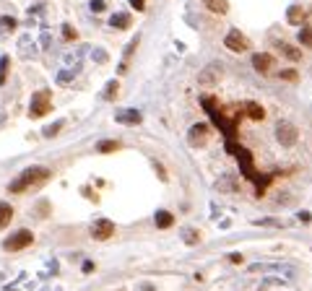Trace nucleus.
Wrapping results in <instances>:
<instances>
[{
  "mask_svg": "<svg viewBox=\"0 0 312 291\" xmlns=\"http://www.w3.org/2000/svg\"><path fill=\"white\" fill-rule=\"evenodd\" d=\"M50 177V169H44V167H32V169H26L24 174L18 177V180H13L11 185H8V190L11 192H24L29 185H39V182H44Z\"/></svg>",
  "mask_w": 312,
  "mask_h": 291,
  "instance_id": "nucleus-1",
  "label": "nucleus"
},
{
  "mask_svg": "<svg viewBox=\"0 0 312 291\" xmlns=\"http://www.w3.org/2000/svg\"><path fill=\"white\" fill-rule=\"evenodd\" d=\"M276 141L284 146V148H292L297 141H299V127L294 122H289V120H281L276 125Z\"/></svg>",
  "mask_w": 312,
  "mask_h": 291,
  "instance_id": "nucleus-2",
  "label": "nucleus"
},
{
  "mask_svg": "<svg viewBox=\"0 0 312 291\" xmlns=\"http://www.w3.org/2000/svg\"><path fill=\"white\" fill-rule=\"evenodd\" d=\"M32 242H34V234H32L29 229H18V232H13V234L3 242V250H6V252H18V250H26Z\"/></svg>",
  "mask_w": 312,
  "mask_h": 291,
  "instance_id": "nucleus-3",
  "label": "nucleus"
},
{
  "mask_svg": "<svg viewBox=\"0 0 312 291\" xmlns=\"http://www.w3.org/2000/svg\"><path fill=\"white\" fill-rule=\"evenodd\" d=\"M50 107H52V102H50V91H47V88H42V91H37V94L32 96L29 115H32V117H42V115H47V112H50Z\"/></svg>",
  "mask_w": 312,
  "mask_h": 291,
  "instance_id": "nucleus-4",
  "label": "nucleus"
},
{
  "mask_svg": "<svg viewBox=\"0 0 312 291\" xmlns=\"http://www.w3.org/2000/svg\"><path fill=\"white\" fill-rule=\"evenodd\" d=\"M221 76H224V65H221V62H211V65H206V68L198 73V83L200 86H213Z\"/></svg>",
  "mask_w": 312,
  "mask_h": 291,
  "instance_id": "nucleus-5",
  "label": "nucleus"
},
{
  "mask_svg": "<svg viewBox=\"0 0 312 291\" xmlns=\"http://www.w3.org/2000/svg\"><path fill=\"white\" fill-rule=\"evenodd\" d=\"M224 44H227V50H232V52H247V50H250L247 37H244L242 31H237V29H232V31L227 34Z\"/></svg>",
  "mask_w": 312,
  "mask_h": 291,
  "instance_id": "nucleus-6",
  "label": "nucleus"
},
{
  "mask_svg": "<svg viewBox=\"0 0 312 291\" xmlns=\"http://www.w3.org/2000/svg\"><path fill=\"white\" fill-rule=\"evenodd\" d=\"M112 234H115V223L109 221V218H99V221L91 223V237H94V239L104 242V239H109Z\"/></svg>",
  "mask_w": 312,
  "mask_h": 291,
  "instance_id": "nucleus-7",
  "label": "nucleus"
},
{
  "mask_svg": "<svg viewBox=\"0 0 312 291\" xmlns=\"http://www.w3.org/2000/svg\"><path fill=\"white\" fill-rule=\"evenodd\" d=\"M188 141H190V146H206V141H208V125L206 122L193 125L190 133H188Z\"/></svg>",
  "mask_w": 312,
  "mask_h": 291,
  "instance_id": "nucleus-8",
  "label": "nucleus"
},
{
  "mask_svg": "<svg viewBox=\"0 0 312 291\" xmlns=\"http://www.w3.org/2000/svg\"><path fill=\"white\" fill-rule=\"evenodd\" d=\"M253 68L258 71V73H271V68H273V55H268V52H258L255 57H253Z\"/></svg>",
  "mask_w": 312,
  "mask_h": 291,
  "instance_id": "nucleus-9",
  "label": "nucleus"
},
{
  "mask_svg": "<svg viewBox=\"0 0 312 291\" xmlns=\"http://www.w3.org/2000/svg\"><path fill=\"white\" fill-rule=\"evenodd\" d=\"M237 159H239V167H242V174H244V177H255V169H253V156H250V151L237 148Z\"/></svg>",
  "mask_w": 312,
  "mask_h": 291,
  "instance_id": "nucleus-10",
  "label": "nucleus"
},
{
  "mask_svg": "<svg viewBox=\"0 0 312 291\" xmlns=\"http://www.w3.org/2000/svg\"><path fill=\"white\" fill-rule=\"evenodd\" d=\"M115 120L122 125H141V112L138 109H122L115 115Z\"/></svg>",
  "mask_w": 312,
  "mask_h": 291,
  "instance_id": "nucleus-11",
  "label": "nucleus"
},
{
  "mask_svg": "<svg viewBox=\"0 0 312 291\" xmlns=\"http://www.w3.org/2000/svg\"><path fill=\"white\" fill-rule=\"evenodd\" d=\"M34 52H37V47H34L32 37H21V39H18V55H21V57H32Z\"/></svg>",
  "mask_w": 312,
  "mask_h": 291,
  "instance_id": "nucleus-12",
  "label": "nucleus"
},
{
  "mask_svg": "<svg viewBox=\"0 0 312 291\" xmlns=\"http://www.w3.org/2000/svg\"><path fill=\"white\" fill-rule=\"evenodd\" d=\"M153 223L159 229H169L172 223H174V216L169 213V211H156V216H153Z\"/></svg>",
  "mask_w": 312,
  "mask_h": 291,
  "instance_id": "nucleus-13",
  "label": "nucleus"
},
{
  "mask_svg": "<svg viewBox=\"0 0 312 291\" xmlns=\"http://www.w3.org/2000/svg\"><path fill=\"white\" fill-rule=\"evenodd\" d=\"M276 50L278 52H284L289 60H292V62H297V60H302V52L297 50V47H289V44H284V42H276Z\"/></svg>",
  "mask_w": 312,
  "mask_h": 291,
  "instance_id": "nucleus-14",
  "label": "nucleus"
},
{
  "mask_svg": "<svg viewBox=\"0 0 312 291\" xmlns=\"http://www.w3.org/2000/svg\"><path fill=\"white\" fill-rule=\"evenodd\" d=\"M203 3H206L208 11H213V13H219V16H224V13L229 11V3H227V0H203Z\"/></svg>",
  "mask_w": 312,
  "mask_h": 291,
  "instance_id": "nucleus-15",
  "label": "nucleus"
},
{
  "mask_svg": "<svg viewBox=\"0 0 312 291\" xmlns=\"http://www.w3.org/2000/svg\"><path fill=\"white\" fill-rule=\"evenodd\" d=\"M244 112H247V117H250V120H258V122H260V120L265 117V109H263L260 104H255V102L244 104Z\"/></svg>",
  "mask_w": 312,
  "mask_h": 291,
  "instance_id": "nucleus-16",
  "label": "nucleus"
},
{
  "mask_svg": "<svg viewBox=\"0 0 312 291\" xmlns=\"http://www.w3.org/2000/svg\"><path fill=\"white\" fill-rule=\"evenodd\" d=\"M11 218H13V208H11V203H0V229H6L8 223H11Z\"/></svg>",
  "mask_w": 312,
  "mask_h": 291,
  "instance_id": "nucleus-17",
  "label": "nucleus"
},
{
  "mask_svg": "<svg viewBox=\"0 0 312 291\" xmlns=\"http://www.w3.org/2000/svg\"><path fill=\"white\" fill-rule=\"evenodd\" d=\"M130 21H133V18H130L128 13H115L112 18H109V24H112L115 29H128V26H130Z\"/></svg>",
  "mask_w": 312,
  "mask_h": 291,
  "instance_id": "nucleus-18",
  "label": "nucleus"
},
{
  "mask_svg": "<svg viewBox=\"0 0 312 291\" xmlns=\"http://www.w3.org/2000/svg\"><path fill=\"white\" fill-rule=\"evenodd\" d=\"M182 242L190 244V247H195V244L200 242V234H198L193 227H185V229H182Z\"/></svg>",
  "mask_w": 312,
  "mask_h": 291,
  "instance_id": "nucleus-19",
  "label": "nucleus"
},
{
  "mask_svg": "<svg viewBox=\"0 0 312 291\" xmlns=\"http://www.w3.org/2000/svg\"><path fill=\"white\" fill-rule=\"evenodd\" d=\"M302 21H304V8H299V6L289 8V24H302Z\"/></svg>",
  "mask_w": 312,
  "mask_h": 291,
  "instance_id": "nucleus-20",
  "label": "nucleus"
},
{
  "mask_svg": "<svg viewBox=\"0 0 312 291\" xmlns=\"http://www.w3.org/2000/svg\"><path fill=\"white\" fill-rule=\"evenodd\" d=\"M117 88H120V83H117V81H109V83H107V88H104V94H102V99L112 102V99L117 96Z\"/></svg>",
  "mask_w": 312,
  "mask_h": 291,
  "instance_id": "nucleus-21",
  "label": "nucleus"
},
{
  "mask_svg": "<svg viewBox=\"0 0 312 291\" xmlns=\"http://www.w3.org/2000/svg\"><path fill=\"white\" fill-rule=\"evenodd\" d=\"M299 44H302V47H312V29L309 26L299 29Z\"/></svg>",
  "mask_w": 312,
  "mask_h": 291,
  "instance_id": "nucleus-22",
  "label": "nucleus"
},
{
  "mask_svg": "<svg viewBox=\"0 0 312 291\" xmlns=\"http://www.w3.org/2000/svg\"><path fill=\"white\" fill-rule=\"evenodd\" d=\"M8 65H11V57H8V55H3V57H0V86L6 83V76H8Z\"/></svg>",
  "mask_w": 312,
  "mask_h": 291,
  "instance_id": "nucleus-23",
  "label": "nucleus"
},
{
  "mask_svg": "<svg viewBox=\"0 0 312 291\" xmlns=\"http://www.w3.org/2000/svg\"><path fill=\"white\" fill-rule=\"evenodd\" d=\"M278 78H281V81H286V83H294V81L299 78V73L289 68V71H281V73H278Z\"/></svg>",
  "mask_w": 312,
  "mask_h": 291,
  "instance_id": "nucleus-24",
  "label": "nucleus"
},
{
  "mask_svg": "<svg viewBox=\"0 0 312 291\" xmlns=\"http://www.w3.org/2000/svg\"><path fill=\"white\" fill-rule=\"evenodd\" d=\"M76 37H78V34H76V29H73L71 24H63V39H65V42H73Z\"/></svg>",
  "mask_w": 312,
  "mask_h": 291,
  "instance_id": "nucleus-25",
  "label": "nucleus"
},
{
  "mask_svg": "<svg viewBox=\"0 0 312 291\" xmlns=\"http://www.w3.org/2000/svg\"><path fill=\"white\" fill-rule=\"evenodd\" d=\"M117 148H120V143H117V141H104V143H99V151H102V153L117 151Z\"/></svg>",
  "mask_w": 312,
  "mask_h": 291,
  "instance_id": "nucleus-26",
  "label": "nucleus"
},
{
  "mask_svg": "<svg viewBox=\"0 0 312 291\" xmlns=\"http://www.w3.org/2000/svg\"><path fill=\"white\" fill-rule=\"evenodd\" d=\"M60 127H63V120H60V122H55V125H47V127H44V130H42V133H44V138H52V136H55V133L60 130Z\"/></svg>",
  "mask_w": 312,
  "mask_h": 291,
  "instance_id": "nucleus-27",
  "label": "nucleus"
},
{
  "mask_svg": "<svg viewBox=\"0 0 312 291\" xmlns=\"http://www.w3.org/2000/svg\"><path fill=\"white\" fill-rule=\"evenodd\" d=\"M138 42H141V39H138V37H136V39H133V42H130V44H128V47H125V60H128V57H130V55H133V52H136V47H138Z\"/></svg>",
  "mask_w": 312,
  "mask_h": 291,
  "instance_id": "nucleus-28",
  "label": "nucleus"
},
{
  "mask_svg": "<svg viewBox=\"0 0 312 291\" xmlns=\"http://www.w3.org/2000/svg\"><path fill=\"white\" fill-rule=\"evenodd\" d=\"M71 78H73V76H71L68 71H63V73L57 76V83H60V86H68V83H71Z\"/></svg>",
  "mask_w": 312,
  "mask_h": 291,
  "instance_id": "nucleus-29",
  "label": "nucleus"
},
{
  "mask_svg": "<svg viewBox=\"0 0 312 291\" xmlns=\"http://www.w3.org/2000/svg\"><path fill=\"white\" fill-rule=\"evenodd\" d=\"M258 223H263V227H281V221H276V218H260Z\"/></svg>",
  "mask_w": 312,
  "mask_h": 291,
  "instance_id": "nucleus-30",
  "label": "nucleus"
},
{
  "mask_svg": "<svg viewBox=\"0 0 312 291\" xmlns=\"http://www.w3.org/2000/svg\"><path fill=\"white\" fill-rule=\"evenodd\" d=\"M91 11L94 13H102L104 11V0H91Z\"/></svg>",
  "mask_w": 312,
  "mask_h": 291,
  "instance_id": "nucleus-31",
  "label": "nucleus"
},
{
  "mask_svg": "<svg viewBox=\"0 0 312 291\" xmlns=\"http://www.w3.org/2000/svg\"><path fill=\"white\" fill-rule=\"evenodd\" d=\"M94 60L97 62H107V52L104 50H94Z\"/></svg>",
  "mask_w": 312,
  "mask_h": 291,
  "instance_id": "nucleus-32",
  "label": "nucleus"
},
{
  "mask_svg": "<svg viewBox=\"0 0 312 291\" xmlns=\"http://www.w3.org/2000/svg\"><path fill=\"white\" fill-rule=\"evenodd\" d=\"M130 6L136 8V11H143L146 8V0H130Z\"/></svg>",
  "mask_w": 312,
  "mask_h": 291,
  "instance_id": "nucleus-33",
  "label": "nucleus"
},
{
  "mask_svg": "<svg viewBox=\"0 0 312 291\" xmlns=\"http://www.w3.org/2000/svg\"><path fill=\"white\" fill-rule=\"evenodd\" d=\"M153 169L159 172V177H162V180H167V172H164V167H162L159 161H153Z\"/></svg>",
  "mask_w": 312,
  "mask_h": 291,
  "instance_id": "nucleus-34",
  "label": "nucleus"
},
{
  "mask_svg": "<svg viewBox=\"0 0 312 291\" xmlns=\"http://www.w3.org/2000/svg\"><path fill=\"white\" fill-rule=\"evenodd\" d=\"M229 260H232V263H237V265H242V260H244V257H242L239 252H232V255H229Z\"/></svg>",
  "mask_w": 312,
  "mask_h": 291,
  "instance_id": "nucleus-35",
  "label": "nucleus"
},
{
  "mask_svg": "<svg viewBox=\"0 0 312 291\" xmlns=\"http://www.w3.org/2000/svg\"><path fill=\"white\" fill-rule=\"evenodd\" d=\"M94 268H97V265H94L91 260H86V263H83V273H91V271H94Z\"/></svg>",
  "mask_w": 312,
  "mask_h": 291,
  "instance_id": "nucleus-36",
  "label": "nucleus"
},
{
  "mask_svg": "<svg viewBox=\"0 0 312 291\" xmlns=\"http://www.w3.org/2000/svg\"><path fill=\"white\" fill-rule=\"evenodd\" d=\"M42 47H44V50H47V47H50V34H47V31H44V34H42Z\"/></svg>",
  "mask_w": 312,
  "mask_h": 291,
  "instance_id": "nucleus-37",
  "label": "nucleus"
},
{
  "mask_svg": "<svg viewBox=\"0 0 312 291\" xmlns=\"http://www.w3.org/2000/svg\"><path fill=\"white\" fill-rule=\"evenodd\" d=\"M299 221H304V223H307V221H312V213H307V211H299Z\"/></svg>",
  "mask_w": 312,
  "mask_h": 291,
  "instance_id": "nucleus-38",
  "label": "nucleus"
},
{
  "mask_svg": "<svg viewBox=\"0 0 312 291\" xmlns=\"http://www.w3.org/2000/svg\"><path fill=\"white\" fill-rule=\"evenodd\" d=\"M3 24H6L8 29H13V26H16V18H3Z\"/></svg>",
  "mask_w": 312,
  "mask_h": 291,
  "instance_id": "nucleus-39",
  "label": "nucleus"
},
{
  "mask_svg": "<svg viewBox=\"0 0 312 291\" xmlns=\"http://www.w3.org/2000/svg\"><path fill=\"white\" fill-rule=\"evenodd\" d=\"M138 291H156V288H153L151 283H141V286H138Z\"/></svg>",
  "mask_w": 312,
  "mask_h": 291,
  "instance_id": "nucleus-40",
  "label": "nucleus"
}]
</instances>
